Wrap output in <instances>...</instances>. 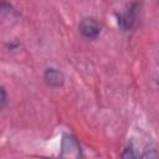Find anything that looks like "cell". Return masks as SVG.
I'll return each instance as SVG.
<instances>
[{
	"label": "cell",
	"instance_id": "obj_6",
	"mask_svg": "<svg viewBox=\"0 0 159 159\" xmlns=\"http://www.w3.org/2000/svg\"><path fill=\"white\" fill-rule=\"evenodd\" d=\"M6 104V92L5 88H1V107H5Z\"/></svg>",
	"mask_w": 159,
	"mask_h": 159
},
{
	"label": "cell",
	"instance_id": "obj_7",
	"mask_svg": "<svg viewBox=\"0 0 159 159\" xmlns=\"http://www.w3.org/2000/svg\"><path fill=\"white\" fill-rule=\"evenodd\" d=\"M158 65H159V56H158Z\"/></svg>",
	"mask_w": 159,
	"mask_h": 159
},
{
	"label": "cell",
	"instance_id": "obj_4",
	"mask_svg": "<svg viewBox=\"0 0 159 159\" xmlns=\"http://www.w3.org/2000/svg\"><path fill=\"white\" fill-rule=\"evenodd\" d=\"M45 80H46L48 86H51V87H60L63 83L65 77H63V75L58 70L50 67V68H47L45 71Z\"/></svg>",
	"mask_w": 159,
	"mask_h": 159
},
{
	"label": "cell",
	"instance_id": "obj_1",
	"mask_svg": "<svg viewBox=\"0 0 159 159\" xmlns=\"http://www.w3.org/2000/svg\"><path fill=\"white\" fill-rule=\"evenodd\" d=\"M60 155L62 158H81V155H82L81 147L73 135H70V134L63 135Z\"/></svg>",
	"mask_w": 159,
	"mask_h": 159
},
{
	"label": "cell",
	"instance_id": "obj_3",
	"mask_svg": "<svg viewBox=\"0 0 159 159\" xmlns=\"http://www.w3.org/2000/svg\"><path fill=\"white\" fill-rule=\"evenodd\" d=\"M80 31L87 39H96L101 32L99 24L93 19H83L80 22Z\"/></svg>",
	"mask_w": 159,
	"mask_h": 159
},
{
	"label": "cell",
	"instance_id": "obj_2",
	"mask_svg": "<svg viewBox=\"0 0 159 159\" xmlns=\"http://www.w3.org/2000/svg\"><path fill=\"white\" fill-rule=\"evenodd\" d=\"M138 9H139V2L134 1L130 5H128V7L120 14V16L118 17V25L122 30L127 31V30H130L134 26Z\"/></svg>",
	"mask_w": 159,
	"mask_h": 159
},
{
	"label": "cell",
	"instance_id": "obj_5",
	"mask_svg": "<svg viewBox=\"0 0 159 159\" xmlns=\"http://www.w3.org/2000/svg\"><path fill=\"white\" fill-rule=\"evenodd\" d=\"M122 157H123V158H135V157H138V154L134 153V149H133L132 144H129V145L125 148V150L123 152Z\"/></svg>",
	"mask_w": 159,
	"mask_h": 159
},
{
	"label": "cell",
	"instance_id": "obj_8",
	"mask_svg": "<svg viewBox=\"0 0 159 159\" xmlns=\"http://www.w3.org/2000/svg\"><path fill=\"white\" fill-rule=\"evenodd\" d=\"M158 1H159V0H158Z\"/></svg>",
	"mask_w": 159,
	"mask_h": 159
}]
</instances>
